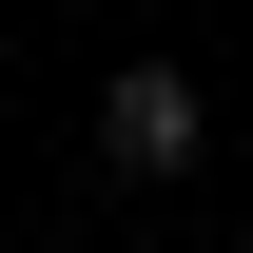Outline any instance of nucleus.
I'll return each instance as SVG.
<instances>
[{
    "label": "nucleus",
    "instance_id": "f257e3e1",
    "mask_svg": "<svg viewBox=\"0 0 253 253\" xmlns=\"http://www.w3.org/2000/svg\"><path fill=\"white\" fill-rule=\"evenodd\" d=\"M97 156H117V175H195V78L175 59H117V78H97Z\"/></svg>",
    "mask_w": 253,
    "mask_h": 253
}]
</instances>
